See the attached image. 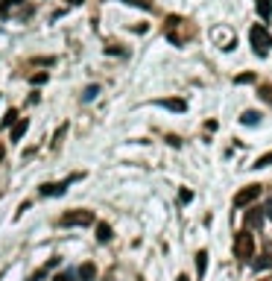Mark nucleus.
Listing matches in <instances>:
<instances>
[{
    "instance_id": "9",
    "label": "nucleus",
    "mask_w": 272,
    "mask_h": 281,
    "mask_svg": "<svg viewBox=\"0 0 272 281\" xmlns=\"http://www.w3.org/2000/svg\"><path fill=\"white\" fill-rule=\"evenodd\" d=\"M76 276H79V281H94L97 279V267L88 261V264H82V267L76 270Z\"/></svg>"
},
{
    "instance_id": "7",
    "label": "nucleus",
    "mask_w": 272,
    "mask_h": 281,
    "mask_svg": "<svg viewBox=\"0 0 272 281\" xmlns=\"http://www.w3.org/2000/svg\"><path fill=\"white\" fill-rule=\"evenodd\" d=\"M161 106H164V109H170V112H187V103H184V100H181V97H167V100H161Z\"/></svg>"
},
{
    "instance_id": "17",
    "label": "nucleus",
    "mask_w": 272,
    "mask_h": 281,
    "mask_svg": "<svg viewBox=\"0 0 272 281\" xmlns=\"http://www.w3.org/2000/svg\"><path fill=\"white\" fill-rule=\"evenodd\" d=\"M252 167H258V170H261V167H272V153H264V156H258V161H255Z\"/></svg>"
},
{
    "instance_id": "27",
    "label": "nucleus",
    "mask_w": 272,
    "mask_h": 281,
    "mask_svg": "<svg viewBox=\"0 0 272 281\" xmlns=\"http://www.w3.org/2000/svg\"><path fill=\"white\" fill-rule=\"evenodd\" d=\"M176 281H187V276H179V279H176Z\"/></svg>"
},
{
    "instance_id": "10",
    "label": "nucleus",
    "mask_w": 272,
    "mask_h": 281,
    "mask_svg": "<svg viewBox=\"0 0 272 281\" xmlns=\"http://www.w3.org/2000/svg\"><path fill=\"white\" fill-rule=\"evenodd\" d=\"M67 185H70V182H59V185H41V196H61Z\"/></svg>"
},
{
    "instance_id": "16",
    "label": "nucleus",
    "mask_w": 272,
    "mask_h": 281,
    "mask_svg": "<svg viewBox=\"0 0 272 281\" xmlns=\"http://www.w3.org/2000/svg\"><path fill=\"white\" fill-rule=\"evenodd\" d=\"M21 3H24V0H3V3H0V15H3V18H9L12 6H21Z\"/></svg>"
},
{
    "instance_id": "6",
    "label": "nucleus",
    "mask_w": 272,
    "mask_h": 281,
    "mask_svg": "<svg viewBox=\"0 0 272 281\" xmlns=\"http://www.w3.org/2000/svg\"><path fill=\"white\" fill-rule=\"evenodd\" d=\"M261 223H264V208L255 205V208L246 211V228H249V231H252V228H261Z\"/></svg>"
},
{
    "instance_id": "5",
    "label": "nucleus",
    "mask_w": 272,
    "mask_h": 281,
    "mask_svg": "<svg viewBox=\"0 0 272 281\" xmlns=\"http://www.w3.org/2000/svg\"><path fill=\"white\" fill-rule=\"evenodd\" d=\"M261 196V185H246L234 193V208H249L255 199Z\"/></svg>"
},
{
    "instance_id": "18",
    "label": "nucleus",
    "mask_w": 272,
    "mask_h": 281,
    "mask_svg": "<svg viewBox=\"0 0 272 281\" xmlns=\"http://www.w3.org/2000/svg\"><path fill=\"white\" fill-rule=\"evenodd\" d=\"M47 82V70H38V73H30V85H44Z\"/></svg>"
},
{
    "instance_id": "14",
    "label": "nucleus",
    "mask_w": 272,
    "mask_h": 281,
    "mask_svg": "<svg viewBox=\"0 0 272 281\" xmlns=\"http://www.w3.org/2000/svg\"><path fill=\"white\" fill-rule=\"evenodd\" d=\"M205 267H208V252H196V276L199 279L205 276Z\"/></svg>"
},
{
    "instance_id": "11",
    "label": "nucleus",
    "mask_w": 272,
    "mask_h": 281,
    "mask_svg": "<svg viewBox=\"0 0 272 281\" xmlns=\"http://www.w3.org/2000/svg\"><path fill=\"white\" fill-rule=\"evenodd\" d=\"M255 6H258L261 21H270L272 18V0H255Z\"/></svg>"
},
{
    "instance_id": "26",
    "label": "nucleus",
    "mask_w": 272,
    "mask_h": 281,
    "mask_svg": "<svg viewBox=\"0 0 272 281\" xmlns=\"http://www.w3.org/2000/svg\"><path fill=\"white\" fill-rule=\"evenodd\" d=\"M67 3H70V6H82L85 0H67Z\"/></svg>"
},
{
    "instance_id": "13",
    "label": "nucleus",
    "mask_w": 272,
    "mask_h": 281,
    "mask_svg": "<svg viewBox=\"0 0 272 281\" xmlns=\"http://www.w3.org/2000/svg\"><path fill=\"white\" fill-rule=\"evenodd\" d=\"M255 267H258V270H267V267H272V246H267V249L261 252V258L255 261Z\"/></svg>"
},
{
    "instance_id": "21",
    "label": "nucleus",
    "mask_w": 272,
    "mask_h": 281,
    "mask_svg": "<svg viewBox=\"0 0 272 281\" xmlns=\"http://www.w3.org/2000/svg\"><path fill=\"white\" fill-rule=\"evenodd\" d=\"M15 120H18V112H15V109H9V112H6V117H3V126H12Z\"/></svg>"
},
{
    "instance_id": "23",
    "label": "nucleus",
    "mask_w": 272,
    "mask_h": 281,
    "mask_svg": "<svg viewBox=\"0 0 272 281\" xmlns=\"http://www.w3.org/2000/svg\"><path fill=\"white\" fill-rule=\"evenodd\" d=\"M53 281H73V276H70V273H56Z\"/></svg>"
},
{
    "instance_id": "25",
    "label": "nucleus",
    "mask_w": 272,
    "mask_h": 281,
    "mask_svg": "<svg viewBox=\"0 0 272 281\" xmlns=\"http://www.w3.org/2000/svg\"><path fill=\"white\" fill-rule=\"evenodd\" d=\"M264 217L272 220V202H267V205H264Z\"/></svg>"
},
{
    "instance_id": "3",
    "label": "nucleus",
    "mask_w": 272,
    "mask_h": 281,
    "mask_svg": "<svg viewBox=\"0 0 272 281\" xmlns=\"http://www.w3.org/2000/svg\"><path fill=\"white\" fill-rule=\"evenodd\" d=\"M181 27H187V21H184V18H179V15H170V18L164 21V35H167V41H173V44H184L187 38L179 32Z\"/></svg>"
},
{
    "instance_id": "12",
    "label": "nucleus",
    "mask_w": 272,
    "mask_h": 281,
    "mask_svg": "<svg viewBox=\"0 0 272 281\" xmlns=\"http://www.w3.org/2000/svg\"><path fill=\"white\" fill-rule=\"evenodd\" d=\"M97 240L100 243H109L111 240V225L109 223H97Z\"/></svg>"
},
{
    "instance_id": "1",
    "label": "nucleus",
    "mask_w": 272,
    "mask_h": 281,
    "mask_svg": "<svg viewBox=\"0 0 272 281\" xmlns=\"http://www.w3.org/2000/svg\"><path fill=\"white\" fill-rule=\"evenodd\" d=\"M249 41H252V50L258 53V56H267L272 47V35L267 32L264 24H255L252 30H249Z\"/></svg>"
},
{
    "instance_id": "19",
    "label": "nucleus",
    "mask_w": 272,
    "mask_h": 281,
    "mask_svg": "<svg viewBox=\"0 0 272 281\" xmlns=\"http://www.w3.org/2000/svg\"><path fill=\"white\" fill-rule=\"evenodd\" d=\"M240 120H243L246 126H255L258 120H261V114H258V112H243V117H240Z\"/></svg>"
},
{
    "instance_id": "22",
    "label": "nucleus",
    "mask_w": 272,
    "mask_h": 281,
    "mask_svg": "<svg viewBox=\"0 0 272 281\" xmlns=\"http://www.w3.org/2000/svg\"><path fill=\"white\" fill-rule=\"evenodd\" d=\"M123 3H129V6H141V9H152L150 0H123Z\"/></svg>"
},
{
    "instance_id": "20",
    "label": "nucleus",
    "mask_w": 272,
    "mask_h": 281,
    "mask_svg": "<svg viewBox=\"0 0 272 281\" xmlns=\"http://www.w3.org/2000/svg\"><path fill=\"white\" fill-rule=\"evenodd\" d=\"M249 82H255V73H240V76H234V85H249Z\"/></svg>"
},
{
    "instance_id": "15",
    "label": "nucleus",
    "mask_w": 272,
    "mask_h": 281,
    "mask_svg": "<svg viewBox=\"0 0 272 281\" xmlns=\"http://www.w3.org/2000/svg\"><path fill=\"white\" fill-rule=\"evenodd\" d=\"M258 97H261L264 103H270V106H272V85H270V82H261V85H258Z\"/></svg>"
},
{
    "instance_id": "8",
    "label": "nucleus",
    "mask_w": 272,
    "mask_h": 281,
    "mask_svg": "<svg viewBox=\"0 0 272 281\" xmlns=\"http://www.w3.org/2000/svg\"><path fill=\"white\" fill-rule=\"evenodd\" d=\"M27 129H30V120H27V117H18V120L12 123V141H21V138L27 135Z\"/></svg>"
},
{
    "instance_id": "24",
    "label": "nucleus",
    "mask_w": 272,
    "mask_h": 281,
    "mask_svg": "<svg viewBox=\"0 0 272 281\" xmlns=\"http://www.w3.org/2000/svg\"><path fill=\"white\" fill-rule=\"evenodd\" d=\"M190 199H193V190L184 187V190H181V202H190Z\"/></svg>"
},
{
    "instance_id": "2",
    "label": "nucleus",
    "mask_w": 272,
    "mask_h": 281,
    "mask_svg": "<svg viewBox=\"0 0 272 281\" xmlns=\"http://www.w3.org/2000/svg\"><path fill=\"white\" fill-rule=\"evenodd\" d=\"M255 255V237H252V231L249 228H243L234 234V258H240V261H249Z\"/></svg>"
},
{
    "instance_id": "4",
    "label": "nucleus",
    "mask_w": 272,
    "mask_h": 281,
    "mask_svg": "<svg viewBox=\"0 0 272 281\" xmlns=\"http://www.w3.org/2000/svg\"><path fill=\"white\" fill-rule=\"evenodd\" d=\"M59 223H61V225H94V211H85V208H73V211L61 214Z\"/></svg>"
}]
</instances>
